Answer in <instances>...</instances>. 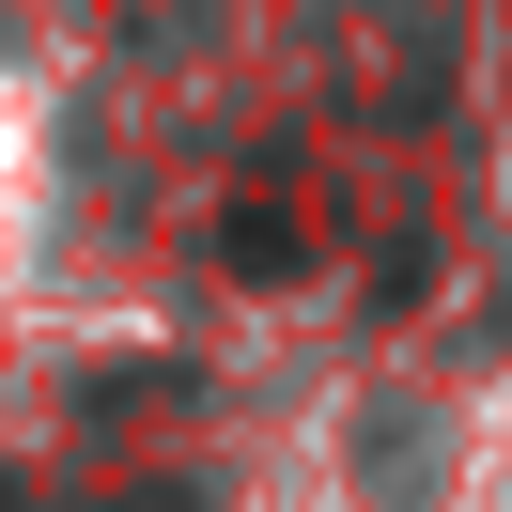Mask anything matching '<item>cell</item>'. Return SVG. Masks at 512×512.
<instances>
[{"instance_id":"1","label":"cell","mask_w":512,"mask_h":512,"mask_svg":"<svg viewBox=\"0 0 512 512\" xmlns=\"http://www.w3.org/2000/svg\"><path fill=\"white\" fill-rule=\"evenodd\" d=\"M295 249H311V233H295V187L249 171V187L218 202V280H295Z\"/></svg>"}]
</instances>
